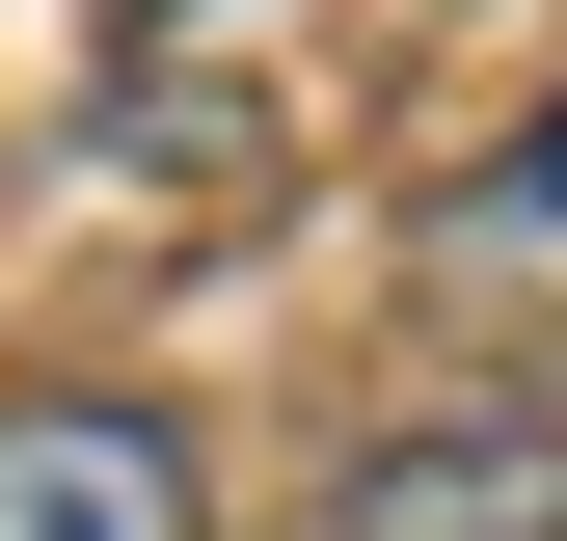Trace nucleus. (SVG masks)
Here are the masks:
<instances>
[{"instance_id": "obj_1", "label": "nucleus", "mask_w": 567, "mask_h": 541, "mask_svg": "<svg viewBox=\"0 0 567 541\" xmlns=\"http://www.w3.org/2000/svg\"><path fill=\"white\" fill-rule=\"evenodd\" d=\"M0 541H217L189 406H135V379H28V406H0Z\"/></svg>"}, {"instance_id": "obj_2", "label": "nucleus", "mask_w": 567, "mask_h": 541, "mask_svg": "<svg viewBox=\"0 0 567 541\" xmlns=\"http://www.w3.org/2000/svg\"><path fill=\"white\" fill-rule=\"evenodd\" d=\"M324 541H567V406H433L324 488Z\"/></svg>"}, {"instance_id": "obj_3", "label": "nucleus", "mask_w": 567, "mask_h": 541, "mask_svg": "<svg viewBox=\"0 0 567 541\" xmlns=\"http://www.w3.org/2000/svg\"><path fill=\"white\" fill-rule=\"evenodd\" d=\"M433 298H486V325H567V109H540V135H486V163L433 190Z\"/></svg>"}]
</instances>
